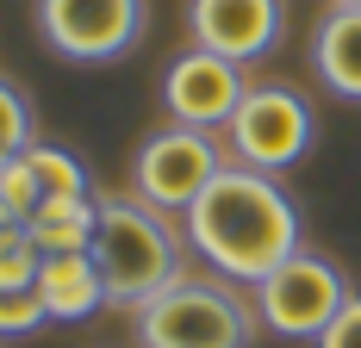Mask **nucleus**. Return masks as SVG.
<instances>
[{"instance_id": "nucleus-1", "label": "nucleus", "mask_w": 361, "mask_h": 348, "mask_svg": "<svg viewBox=\"0 0 361 348\" xmlns=\"http://www.w3.org/2000/svg\"><path fill=\"white\" fill-rule=\"evenodd\" d=\"M187 249H200V261L212 274L237 280V286H262L281 261L299 255V211L281 193V180L243 162H224L218 180L180 211Z\"/></svg>"}, {"instance_id": "nucleus-2", "label": "nucleus", "mask_w": 361, "mask_h": 348, "mask_svg": "<svg viewBox=\"0 0 361 348\" xmlns=\"http://www.w3.org/2000/svg\"><path fill=\"white\" fill-rule=\"evenodd\" d=\"M100 199V224H94V268L106 280V311H144L162 286H175L187 268H180V249H187V230L169 224V211L144 206L137 193H94Z\"/></svg>"}, {"instance_id": "nucleus-3", "label": "nucleus", "mask_w": 361, "mask_h": 348, "mask_svg": "<svg viewBox=\"0 0 361 348\" xmlns=\"http://www.w3.org/2000/svg\"><path fill=\"white\" fill-rule=\"evenodd\" d=\"M255 305L224 274H180L137 311V348H250Z\"/></svg>"}, {"instance_id": "nucleus-4", "label": "nucleus", "mask_w": 361, "mask_h": 348, "mask_svg": "<svg viewBox=\"0 0 361 348\" xmlns=\"http://www.w3.org/2000/svg\"><path fill=\"white\" fill-rule=\"evenodd\" d=\"M224 156H231V149L218 143V131H193V125H175V118H169V125H156V131L137 143L131 193H137L144 206L180 218V211L218 180Z\"/></svg>"}, {"instance_id": "nucleus-5", "label": "nucleus", "mask_w": 361, "mask_h": 348, "mask_svg": "<svg viewBox=\"0 0 361 348\" xmlns=\"http://www.w3.org/2000/svg\"><path fill=\"white\" fill-rule=\"evenodd\" d=\"M250 299H255V317H262L274 336H287V342H318L330 323L343 317V305H349L355 292H349V280H343L336 261L299 249V255L281 261L262 286H250Z\"/></svg>"}, {"instance_id": "nucleus-6", "label": "nucleus", "mask_w": 361, "mask_h": 348, "mask_svg": "<svg viewBox=\"0 0 361 348\" xmlns=\"http://www.w3.org/2000/svg\"><path fill=\"white\" fill-rule=\"evenodd\" d=\"M224 143L243 168H262V174H281L293 168L305 149H312V106L299 100L293 87H274V81H255L237 118L224 125Z\"/></svg>"}, {"instance_id": "nucleus-7", "label": "nucleus", "mask_w": 361, "mask_h": 348, "mask_svg": "<svg viewBox=\"0 0 361 348\" xmlns=\"http://www.w3.org/2000/svg\"><path fill=\"white\" fill-rule=\"evenodd\" d=\"M37 32L69 63H112L144 37V0H37Z\"/></svg>"}, {"instance_id": "nucleus-8", "label": "nucleus", "mask_w": 361, "mask_h": 348, "mask_svg": "<svg viewBox=\"0 0 361 348\" xmlns=\"http://www.w3.org/2000/svg\"><path fill=\"white\" fill-rule=\"evenodd\" d=\"M250 94V81H243V63H231V56H212V50H180L169 75H162V106H169V118L175 125H193V131H224L231 118H237V106Z\"/></svg>"}, {"instance_id": "nucleus-9", "label": "nucleus", "mask_w": 361, "mask_h": 348, "mask_svg": "<svg viewBox=\"0 0 361 348\" xmlns=\"http://www.w3.org/2000/svg\"><path fill=\"white\" fill-rule=\"evenodd\" d=\"M187 32L200 50L231 56V63H255L268 56L281 32H287V6L281 0H187Z\"/></svg>"}, {"instance_id": "nucleus-10", "label": "nucleus", "mask_w": 361, "mask_h": 348, "mask_svg": "<svg viewBox=\"0 0 361 348\" xmlns=\"http://www.w3.org/2000/svg\"><path fill=\"white\" fill-rule=\"evenodd\" d=\"M37 299L50 323H87L94 311H106V280L94 268L87 249H69V255H44L37 268Z\"/></svg>"}, {"instance_id": "nucleus-11", "label": "nucleus", "mask_w": 361, "mask_h": 348, "mask_svg": "<svg viewBox=\"0 0 361 348\" xmlns=\"http://www.w3.org/2000/svg\"><path fill=\"white\" fill-rule=\"evenodd\" d=\"M312 69L336 100L361 106V6H330L312 32Z\"/></svg>"}, {"instance_id": "nucleus-12", "label": "nucleus", "mask_w": 361, "mask_h": 348, "mask_svg": "<svg viewBox=\"0 0 361 348\" xmlns=\"http://www.w3.org/2000/svg\"><path fill=\"white\" fill-rule=\"evenodd\" d=\"M94 224H100V199H44V206L25 218L32 243L44 255H69V249H87L94 243Z\"/></svg>"}, {"instance_id": "nucleus-13", "label": "nucleus", "mask_w": 361, "mask_h": 348, "mask_svg": "<svg viewBox=\"0 0 361 348\" xmlns=\"http://www.w3.org/2000/svg\"><path fill=\"white\" fill-rule=\"evenodd\" d=\"M25 162H32L44 199H87V193H94V187H87V168L75 162V149H44V143H32Z\"/></svg>"}, {"instance_id": "nucleus-14", "label": "nucleus", "mask_w": 361, "mask_h": 348, "mask_svg": "<svg viewBox=\"0 0 361 348\" xmlns=\"http://www.w3.org/2000/svg\"><path fill=\"white\" fill-rule=\"evenodd\" d=\"M37 268H44V249L32 243V230L6 224L0 230V286H37Z\"/></svg>"}, {"instance_id": "nucleus-15", "label": "nucleus", "mask_w": 361, "mask_h": 348, "mask_svg": "<svg viewBox=\"0 0 361 348\" xmlns=\"http://www.w3.org/2000/svg\"><path fill=\"white\" fill-rule=\"evenodd\" d=\"M19 149H32V100L13 81H0V162Z\"/></svg>"}, {"instance_id": "nucleus-16", "label": "nucleus", "mask_w": 361, "mask_h": 348, "mask_svg": "<svg viewBox=\"0 0 361 348\" xmlns=\"http://www.w3.org/2000/svg\"><path fill=\"white\" fill-rule=\"evenodd\" d=\"M0 193H6V206H13V218H19V224L44 206V187H37V174H32V162H25V149L0 162Z\"/></svg>"}, {"instance_id": "nucleus-17", "label": "nucleus", "mask_w": 361, "mask_h": 348, "mask_svg": "<svg viewBox=\"0 0 361 348\" xmlns=\"http://www.w3.org/2000/svg\"><path fill=\"white\" fill-rule=\"evenodd\" d=\"M37 323H50L37 286H0V336H32Z\"/></svg>"}, {"instance_id": "nucleus-18", "label": "nucleus", "mask_w": 361, "mask_h": 348, "mask_svg": "<svg viewBox=\"0 0 361 348\" xmlns=\"http://www.w3.org/2000/svg\"><path fill=\"white\" fill-rule=\"evenodd\" d=\"M318 348H361V292L343 305V317L330 323L324 336H318Z\"/></svg>"}, {"instance_id": "nucleus-19", "label": "nucleus", "mask_w": 361, "mask_h": 348, "mask_svg": "<svg viewBox=\"0 0 361 348\" xmlns=\"http://www.w3.org/2000/svg\"><path fill=\"white\" fill-rule=\"evenodd\" d=\"M6 224H19V218H13V206H6V193H0V230H6Z\"/></svg>"}, {"instance_id": "nucleus-20", "label": "nucleus", "mask_w": 361, "mask_h": 348, "mask_svg": "<svg viewBox=\"0 0 361 348\" xmlns=\"http://www.w3.org/2000/svg\"><path fill=\"white\" fill-rule=\"evenodd\" d=\"M330 6H361V0H330Z\"/></svg>"}]
</instances>
